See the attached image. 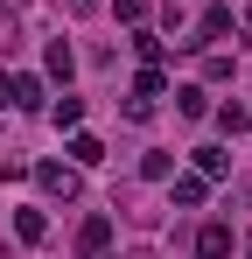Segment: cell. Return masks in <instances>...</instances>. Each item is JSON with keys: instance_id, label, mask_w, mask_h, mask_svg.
<instances>
[{"instance_id": "1", "label": "cell", "mask_w": 252, "mask_h": 259, "mask_svg": "<svg viewBox=\"0 0 252 259\" xmlns=\"http://www.w3.org/2000/svg\"><path fill=\"white\" fill-rule=\"evenodd\" d=\"M35 182H42V196H56V203H77L84 196V168H70V161H42Z\"/></svg>"}, {"instance_id": "10", "label": "cell", "mask_w": 252, "mask_h": 259, "mask_svg": "<svg viewBox=\"0 0 252 259\" xmlns=\"http://www.w3.org/2000/svg\"><path fill=\"white\" fill-rule=\"evenodd\" d=\"M42 70H49L56 84H70V70H77V56H70V42H49V49H42Z\"/></svg>"}, {"instance_id": "4", "label": "cell", "mask_w": 252, "mask_h": 259, "mask_svg": "<svg viewBox=\"0 0 252 259\" xmlns=\"http://www.w3.org/2000/svg\"><path fill=\"white\" fill-rule=\"evenodd\" d=\"M231 28H238V14H231L224 0H210V7H203V21H196V35H203V49L217 42V35H231Z\"/></svg>"}, {"instance_id": "5", "label": "cell", "mask_w": 252, "mask_h": 259, "mask_svg": "<svg viewBox=\"0 0 252 259\" xmlns=\"http://www.w3.org/2000/svg\"><path fill=\"white\" fill-rule=\"evenodd\" d=\"M63 154H70V168H98V161H105V140H98V133H70Z\"/></svg>"}, {"instance_id": "14", "label": "cell", "mask_w": 252, "mask_h": 259, "mask_svg": "<svg viewBox=\"0 0 252 259\" xmlns=\"http://www.w3.org/2000/svg\"><path fill=\"white\" fill-rule=\"evenodd\" d=\"M133 56H140V63H161V56H168V42L154 35V28H133Z\"/></svg>"}, {"instance_id": "17", "label": "cell", "mask_w": 252, "mask_h": 259, "mask_svg": "<svg viewBox=\"0 0 252 259\" xmlns=\"http://www.w3.org/2000/svg\"><path fill=\"white\" fill-rule=\"evenodd\" d=\"M112 14H119L126 28H140V21H147V0H112Z\"/></svg>"}, {"instance_id": "9", "label": "cell", "mask_w": 252, "mask_h": 259, "mask_svg": "<svg viewBox=\"0 0 252 259\" xmlns=\"http://www.w3.org/2000/svg\"><path fill=\"white\" fill-rule=\"evenodd\" d=\"M168 182H175V203H182V210H203V196H210L203 175H168Z\"/></svg>"}, {"instance_id": "11", "label": "cell", "mask_w": 252, "mask_h": 259, "mask_svg": "<svg viewBox=\"0 0 252 259\" xmlns=\"http://www.w3.org/2000/svg\"><path fill=\"white\" fill-rule=\"evenodd\" d=\"M161 91H168V70H161V63H140V77H133V98H147V105H154Z\"/></svg>"}, {"instance_id": "22", "label": "cell", "mask_w": 252, "mask_h": 259, "mask_svg": "<svg viewBox=\"0 0 252 259\" xmlns=\"http://www.w3.org/2000/svg\"><path fill=\"white\" fill-rule=\"evenodd\" d=\"M245 28H252V7H245Z\"/></svg>"}, {"instance_id": "13", "label": "cell", "mask_w": 252, "mask_h": 259, "mask_svg": "<svg viewBox=\"0 0 252 259\" xmlns=\"http://www.w3.org/2000/svg\"><path fill=\"white\" fill-rule=\"evenodd\" d=\"M49 119H56L63 133H77V126H84V98H70V91H63V98L49 105Z\"/></svg>"}, {"instance_id": "2", "label": "cell", "mask_w": 252, "mask_h": 259, "mask_svg": "<svg viewBox=\"0 0 252 259\" xmlns=\"http://www.w3.org/2000/svg\"><path fill=\"white\" fill-rule=\"evenodd\" d=\"M0 98H7L14 112H35L42 105V77L35 70H7V77H0Z\"/></svg>"}, {"instance_id": "3", "label": "cell", "mask_w": 252, "mask_h": 259, "mask_svg": "<svg viewBox=\"0 0 252 259\" xmlns=\"http://www.w3.org/2000/svg\"><path fill=\"white\" fill-rule=\"evenodd\" d=\"M105 252H112V217L91 210V217L77 224V259H105Z\"/></svg>"}, {"instance_id": "21", "label": "cell", "mask_w": 252, "mask_h": 259, "mask_svg": "<svg viewBox=\"0 0 252 259\" xmlns=\"http://www.w3.org/2000/svg\"><path fill=\"white\" fill-rule=\"evenodd\" d=\"M245 259H252V231H245Z\"/></svg>"}, {"instance_id": "7", "label": "cell", "mask_w": 252, "mask_h": 259, "mask_svg": "<svg viewBox=\"0 0 252 259\" xmlns=\"http://www.w3.org/2000/svg\"><path fill=\"white\" fill-rule=\"evenodd\" d=\"M175 112L182 119H210V91L203 84H175Z\"/></svg>"}, {"instance_id": "18", "label": "cell", "mask_w": 252, "mask_h": 259, "mask_svg": "<svg viewBox=\"0 0 252 259\" xmlns=\"http://www.w3.org/2000/svg\"><path fill=\"white\" fill-rule=\"evenodd\" d=\"M203 77H210V84H224V77H231V56H217V49H210V56H203Z\"/></svg>"}, {"instance_id": "6", "label": "cell", "mask_w": 252, "mask_h": 259, "mask_svg": "<svg viewBox=\"0 0 252 259\" xmlns=\"http://www.w3.org/2000/svg\"><path fill=\"white\" fill-rule=\"evenodd\" d=\"M196 259H231V224H203L196 231Z\"/></svg>"}, {"instance_id": "8", "label": "cell", "mask_w": 252, "mask_h": 259, "mask_svg": "<svg viewBox=\"0 0 252 259\" xmlns=\"http://www.w3.org/2000/svg\"><path fill=\"white\" fill-rule=\"evenodd\" d=\"M189 161H196V175H203V182H224V175H231V154H224V147H196Z\"/></svg>"}, {"instance_id": "20", "label": "cell", "mask_w": 252, "mask_h": 259, "mask_svg": "<svg viewBox=\"0 0 252 259\" xmlns=\"http://www.w3.org/2000/svg\"><path fill=\"white\" fill-rule=\"evenodd\" d=\"M119 259H154V252H147V245H133V252H119Z\"/></svg>"}, {"instance_id": "16", "label": "cell", "mask_w": 252, "mask_h": 259, "mask_svg": "<svg viewBox=\"0 0 252 259\" xmlns=\"http://www.w3.org/2000/svg\"><path fill=\"white\" fill-rule=\"evenodd\" d=\"M140 175H147V182H168V175H175V154H147Z\"/></svg>"}, {"instance_id": "12", "label": "cell", "mask_w": 252, "mask_h": 259, "mask_svg": "<svg viewBox=\"0 0 252 259\" xmlns=\"http://www.w3.org/2000/svg\"><path fill=\"white\" fill-rule=\"evenodd\" d=\"M14 238H21V245H42V238H49V217L42 210H14Z\"/></svg>"}, {"instance_id": "19", "label": "cell", "mask_w": 252, "mask_h": 259, "mask_svg": "<svg viewBox=\"0 0 252 259\" xmlns=\"http://www.w3.org/2000/svg\"><path fill=\"white\" fill-rule=\"evenodd\" d=\"M98 7H105V0H70V14H98Z\"/></svg>"}, {"instance_id": "15", "label": "cell", "mask_w": 252, "mask_h": 259, "mask_svg": "<svg viewBox=\"0 0 252 259\" xmlns=\"http://www.w3.org/2000/svg\"><path fill=\"white\" fill-rule=\"evenodd\" d=\"M210 119H217L224 133H245V126H252V112H245V105H210Z\"/></svg>"}]
</instances>
